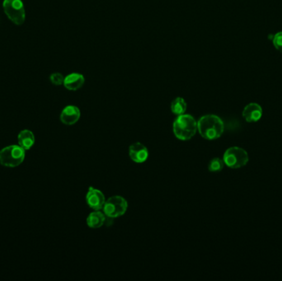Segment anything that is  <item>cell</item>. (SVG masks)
<instances>
[{
    "label": "cell",
    "mask_w": 282,
    "mask_h": 281,
    "mask_svg": "<svg viewBox=\"0 0 282 281\" xmlns=\"http://www.w3.org/2000/svg\"><path fill=\"white\" fill-rule=\"evenodd\" d=\"M127 208H128V203L123 197L114 196L106 201L102 209L106 216L114 219L125 215Z\"/></svg>",
    "instance_id": "obj_6"
},
{
    "label": "cell",
    "mask_w": 282,
    "mask_h": 281,
    "mask_svg": "<svg viewBox=\"0 0 282 281\" xmlns=\"http://www.w3.org/2000/svg\"><path fill=\"white\" fill-rule=\"evenodd\" d=\"M129 155L133 162L142 163H145L149 158V151L144 144L136 142L131 144L129 148Z\"/></svg>",
    "instance_id": "obj_8"
},
{
    "label": "cell",
    "mask_w": 282,
    "mask_h": 281,
    "mask_svg": "<svg viewBox=\"0 0 282 281\" xmlns=\"http://www.w3.org/2000/svg\"><path fill=\"white\" fill-rule=\"evenodd\" d=\"M81 113L79 109L75 106H67L64 107L60 114V121L62 123L67 125H74L80 118Z\"/></svg>",
    "instance_id": "obj_10"
},
{
    "label": "cell",
    "mask_w": 282,
    "mask_h": 281,
    "mask_svg": "<svg viewBox=\"0 0 282 281\" xmlns=\"http://www.w3.org/2000/svg\"><path fill=\"white\" fill-rule=\"evenodd\" d=\"M86 201L91 209H93L94 211H100L103 208L106 200L102 192L91 187L86 196Z\"/></svg>",
    "instance_id": "obj_7"
},
{
    "label": "cell",
    "mask_w": 282,
    "mask_h": 281,
    "mask_svg": "<svg viewBox=\"0 0 282 281\" xmlns=\"http://www.w3.org/2000/svg\"><path fill=\"white\" fill-rule=\"evenodd\" d=\"M224 163L232 169L245 167L249 163V154L245 149L240 147H231L225 152Z\"/></svg>",
    "instance_id": "obj_4"
},
{
    "label": "cell",
    "mask_w": 282,
    "mask_h": 281,
    "mask_svg": "<svg viewBox=\"0 0 282 281\" xmlns=\"http://www.w3.org/2000/svg\"><path fill=\"white\" fill-rule=\"evenodd\" d=\"M224 165H225V163H224L223 159L220 158H215L209 163L208 169L210 172H212V173L221 172L224 168Z\"/></svg>",
    "instance_id": "obj_15"
},
{
    "label": "cell",
    "mask_w": 282,
    "mask_h": 281,
    "mask_svg": "<svg viewBox=\"0 0 282 281\" xmlns=\"http://www.w3.org/2000/svg\"><path fill=\"white\" fill-rule=\"evenodd\" d=\"M17 141L24 150H29L35 144V135L31 130H21L17 136Z\"/></svg>",
    "instance_id": "obj_12"
},
{
    "label": "cell",
    "mask_w": 282,
    "mask_h": 281,
    "mask_svg": "<svg viewBox=\"0 0 282 281\" xmlns=\"http://www.w3.org/2000/svg\"><path fill=\"white\" fill-rule=\"evenodd\" d=\"M2 7L5 14L16 25H21L25 21L26 12L21 0H4Z\"/></svg>",
    "instance_id": "obj_5"
},
{
    "label": "cell",
    "mask_w": 282,
    "mask_h": 281,
    "mask_svg": "<svg viewBox=\"0 0 282 281\" xmlns=\"http://www.w3.org/2000/svg\"><path fill=\"white\" fill-rule=\"evenodd\" d=\"M273 42L274 47L282 53V31L280 32H278V33L275 34L273 35Z\"/></svg>",
    "instance_id": "obj_16"
},
{
    "label": "cell",
    "mask_w": 282,
    "mask_h": 281,
    "mask_svg": "<svg viewBox=\"0 0 282 281\" xmlns=\"http://www.w3.org/2000/svg\"><path fill=\"white\" fill-rule=\"evenodd\" d=\"M187 107H188V105L185 100L183 99V97H177L172 102L171 111L173 114L180 116L185 113Z\"/></svg>",
    "instance_id": "obj_14"
},
{
    "label": "cell",
    "mask_w": 282,
    "mask_h": 281,
    "mask_svg": "<svg viewBox=\"0 0 282 281\" xmlns=\"http://www.w3.org/2000/svg\"><path fill=\"white\" fill-rule=\"evenodd\" d=\"M84 82H85V79L83 75L80 73H73L64 78L63 84L67 89L70 90V91H76L83 87Z\"/></svg>",
    "instance_id": "obj_11"
},
{
    "label": "cell",
    "mask_w": 282,
    "mask_h": 281,
    "mask_svg": "<svg viewBox=\"0 0 282 281\" xmlns=\"http://www.w3.org/2000/svg\"><path fill=\"white\" fill-rule=\"evenodd\" d=\"M105 221H106V217L104 214L100 212L99 211H95L88 215L87 225L91 229H98L104 225Z\"/></svg>",
    "instance_id": "obj_13"
},
{
    "label": "cell",
    "mask_w": 282,
    "mask_h": 281,
    "mask_svg": "<svg viewBox=\"0 0 282 281\" xmlns=\"http://www.w3.org/2000/svg\"><path fill=\"white\" fill-rule=\"evenodd\" d=\"M263 108L260 105L252 102L245 106L243 111V117L249 123H254L259 121L263 116Z\"/></svg>",
    "instance_id": "obj_9"
},
{
    "label": "cell",
    "mask_w": 282,
    "mask_h": 281,
    "mask_svg": "<svg viewBox=\"0 0 282 281\" xmlns=\"http://www.w3.org/2000/svg\"><path fill=\"white\" fill-rule=\"evenodd\" d=\"M50 79L54 85L59 86L64 83V78L61 73H54L50 75Z\"/></svg>",
    "instance_id": "obj_17"
},
{
    "label": "cell",
    "mask_w": 282,
    "mask_h": 281,
    "mask_svg": "<svg viewBox=\"0 0 282 281\" xmlns=\"http://www.w3.org/2000/svg\"><path fill=\"white\" fill-rule=\"evenodd\" d=\"M173 134L181 140L192 139L197 130V122L191 115L183 114L178 116L173 125Z\"/></svg>",
    "instance_id": "obj_2"
},
{
    "label": "cell",
    "mask_w": 282,
    "mask_h": 281,
    "mask_svg": "<svg viewBox=\"0 0 282 281\" xmlns=\"http://www.w3.org/2000/svg\"><path fill=\"white\" fill-rule=\"evenodd\" d=\"M197 130L206 140H217L223 135L225 125L219 116L206 115L197 121Z\"/></svg>",
    "instance_id": "obj_1"
},
{
    "label": "cell",
    "mask_w": 282,
    "mask_h": 281,
    "mask_svg": "<svg viewBox=\"0 0 282 281\" xmlns=\"http://www.w3.org/2000/svg\"><path fill=\"white\" fill-rule=\"evenodd\" d=\"M25 151L20 145H9L0 150V164L7 168H16L25 159Z\"/></svg>",
    "instance_id": "obj_3"
}]
</instances>
